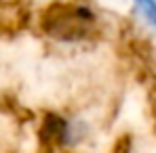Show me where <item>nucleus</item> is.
<instances>
[{
	"label": "nucleus",
	"mask_w": 156,
	"mask_h": 153,
	"mask_svg": "<svg viewBox=\"0 0 156 153\" xmlns=\"http://www.w3.org/2000/svg\"><path fill=\"white\" fill-rule=\"evenodd\" d=\"M137 11L144 15V19L156 27V0H133Z\"/></svg>",
	"instance_id": "nucleus-3"
},
{
	"label": "nucleus",
	"mask_w": 156,
	"mask_h": 153,
	"mask_svg": "<svg viewBox=\"0 0 156 153\" xmlns=\"http://www.w3.org/2000/svg\"><path fill=\"white\" fill-rule=\"evenodd\" d=\"M68 124L70 120L61 118L59 113H47L42 118V124L38 130L40 143L44 147H63L66 141V132H68Z\"/></svg>",
	"instance_id": "nucleus-2"
},
{
	"label": "nucleus",
	"mask_w": 156,
	"mask_h": 153,
	"mask_svg": "<svg viewBox=\"0 0 156 153\" xmlns=\"http://www.w3.org/2000/svg\"><path fill=\"white\" fill-rule=\"evenodd\" d=\"M97 25V13L82 2H53L42 13L40 27L57 42L87 40Z\"/></svg>",
	"instance_id": "nucleus-1"
}]
</instances>
